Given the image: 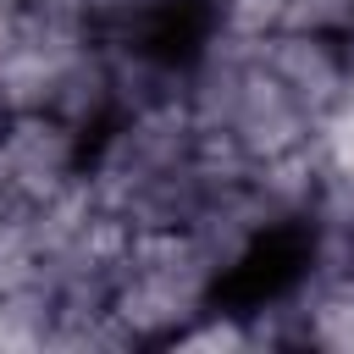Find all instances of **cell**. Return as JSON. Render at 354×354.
Returning <instances> with one entry per match:
<instances>
[{
	"label": "cell",
	"instance_id": "6da1fadb",
	"mask_svg": "<svg viewBox=\"0 0 354 354\" xmlns=\"http://www.w3.org/2000/svg\"><path fill=\"white\" fill-rule=\"evenodd\" d=\"M188 122L210 160L260 166L293 149H310L321 116L299 100V88L271 61L266 33H216L205 28L188 44Z\"/></svg>",
	"mask_w": 354,
	"mask_h": 354
},
{
	"label": "cell",
	"instance_id": "7a4b0ae2",
	"mask_svg": "<svg viewBox=\"0 0 354 354\" xmlns=\"http://www.w3.org/2000/svg\"><path fill=\"white\" fill-rule=\"evenodd\" d=\"M216 171L221 160L205 155L188 105H166V111L116 116L88 138L83 194L122 232H160L188 221V210L199 205Z\"/></svg>",
	"mask_w": 354,
	"mask_h": 354
},
{
	"label": "cell",
	"instance_id": "3957f363",
	"mask_svg": "<svg viewBox=\"0 0 354 354\" xmlns=\"http://www.w3.org/2000/svg\"><path fill=\"white\" fill-rule=\"evenodd\" d=\"M28 111L61 116L83 138L111 122L105 39L44 6H22L11 33L0 39V116Z\"/></svg>",
	"mask_w": 354,
	"mask_h": 354
},
{
	"label": "cell",
	"instance_id": "277c9868",
	"mask_svg": "<svg viewBox=\"0 0 354 354\" xmlns=\"http://www.w3.org/2000/svg\"><path fill=\"white\" fill-rule=\"evenodd\" d=\"M221 293H227V282L210 271V260L199 254V243L183 227L127 232L122 254L111 266L105 315L127 348H166Z\"/></svg>",
	"mask_w": 354,
	"mask_h": 354
},
{
	"label": "cell",
	"instance_id": "5b68a950",
	"mask_svg": "<svg viewBox=\"0 0 354 354\" xmlns=\"http://www.w3.org/2000/svg\"><path fill=\"white\" fill-rule=\"evenodd\" d=\"M88 138L61 116L28 111L0 116V199L6 205H50L83 183Z\"/></svg>",
	"mask_w": 354,
	"mask_h": 354
},
{
	"label": "cell",
	"instance_id": "8992f818",
	"mask_svg": "<svg viewBox=\"0 0 354 354\" xmlns=\"http://www.w3.org/2000/svg\"><path fill=\"white\" fill-rule=\"evenodd\" d=\"M105 72H111V122L183 105L188 94V50H177L171 33L105 39Z\"/></svg>",
	"mask_w": 354,
	"mask_h": 354
},
{
	"label": "cell",
	"instance_id": "52a82bcc",
	"mask_svg": "<svg viewBox=\"0 0 354 354\" xmlns=\"http://www.w3.org/2000/svg\"><path fill=\"white\" fill-rule=\"evenodd\" d=\"M166 348H194V354H254V321L249 310L227 304V299H210Z\"/></svg>",
	"mask_w": 354,
	"mask_h": 354
},
{
	"label": "cell",
	"instance_id": "ba28073f",
	"mask_svg": "<svg viewBox=\"0 0 354 354\" xmlns=\"http://www.w3.org/2000/svg\"><path fill=\"white\" fill-rule=\"evenodd\" d=\"M194 11H199L205 28H216V33H243V39L271 33V28L288 22V0H199Z\"/></svg>",
	"mask_w": 354,
	"mask_h": 354
},
{
	"label": "cell",
	"instance_id": "9c48e42d",
	"mask_svg": "<svg viewBox=\"0 0 354 354\" xmlns=\"http://www.w3.org/2000/svg\"><path fill=\"white\" fill-rule=\"evenodd\" d=\"M337 61H343V105H354V28L337 39Z\"/></svg>",
	"mask_w": 354,
	"mask_h": 354
},
{
	"label": "cell",
	"instance_id": "30bf717a",
	"mask_svg": "<svg viewBox=\"0 0 354 354\" xmlns=\"http://www.w3.org/2000/svg\"><path fill=\"white\" fill-rule=\"evenodd\" d=\"M17 11H22V6H17V0H0V39H6V33H11V22H17Z\"/></svg>",
	"mask_w": 354,
	"mask_h": 354
},
{
	"label": "cell",
	"instance_id": "8fae6325",
	"mask_svg": "<svg viewBox=\"0 0 354 354\" xmlns=\"http://www.w3.org/2000/svg\"><path fill=\"white\" fill-rule=\"evenodd\" d=\"M188 6H199V0H188Z\"/></svg>",
	"mask_w": 354,
	"mask_h": 354
}]
</instances>
